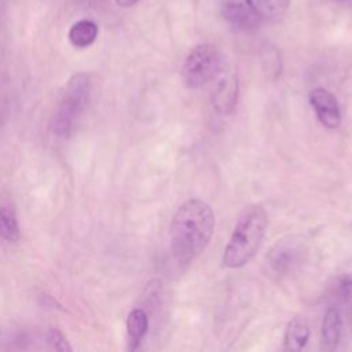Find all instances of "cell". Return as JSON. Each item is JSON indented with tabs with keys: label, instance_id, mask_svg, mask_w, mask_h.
Returning a JSON list of instances; mask_svg holds the SVG:
<instances>
[{
	"label": "cell",
	"instance_id": "cell-11",
	"mask_svg": "<svg viewBox=\"0 0 352 352\" xmlns=\"http://www.w3.org/2000/svg\"><path fill=\"white\" fill-rule=\"evenodd\" d=\"M148 329V319L143 309H133L129 312L126 319V333H128V349L135 351L139 348L143 337Z\"/></svg>",
	"mask_w": 352,
	"mask_h": 352
},
{
	"label": "cell",
	"instance_id": "cell-2",
	"mask_svg": "<svg viewBox=\"0 0 352 352\" xmlns=\"http://www.w3.org/2000/svg\"><path fill=\"white\" fill-rule=\"evenodd\" d=\"M268 226V216L261 205L248 206L236 220L230 241L224 249L223 264L227 268H241L257 253Z\"/></svg>",
	"mask_w": 352,
	"mask_h": 352
},
{
	"label": "cell",
	"instance_id": "cell-18",
	"mask_svg": "<svg viewBox=\"0 0 352 352\" xmlns=\"http://www.w3.org/2000/svg\"><path fill=\"white\" fill-rule=\"evenodd\" d=\"M334 1H337V3H348L349 0H334Z\"/></svg>",
	"mask_w": 352,
	"mask_h": 352
},
{
	"label": "cell",
	"instance_id": "cell-1",
	"mask_svg": "<svg viewBox=\"0 0 352 352\" xmlns=\"http://www.w3.org/2000/svg\"><path fill=\"white\" fill-rule=\"evenodd\" d=\"M214 230L212 208L197 198L183 202L172 219L170 249L179 264H190L209 245Z\"/></svg>",
	"mask_w": 352,
	"mask_h": 352
},
{
	"label": "cell",
	"instance_id": "cell-14",
	"mask_svg": "<svg viewBox=\"0 0 352 352\" xmlns=\"http://www.w3.org/2000/svg\"><path fill=\"white\" fill-rule=\"evenodd\" d=\"M0 236L14 242L19 236V228L15 216L7 208L0 206Z\"/></svg>",
	"mask_w": 352,
	"mask_h": 352
},
{
	"label": "cell",
	"instance_id": "cell-9",
	"mask_svg": "<svg viewBox=\"0 0 352 352\" xmlns=\"http://www.w3.org/2000/svg\"><path fill=\"white\" fill-rule=\"evenodd\" d=\"M342 330L341 314L337 308L330 307L322 320V344L323 349L334 351L340 342Z\"/></svg>",
	"mask_w": 352,
	"mask_h": 352
},
{
	"label": "cell",
	"instance_id": "cell-12",
	"mask_svg": "<svg viewBox=\"0 0 352 352\" xmlns=\"http://www.w3.org/2000/svg\"><path fill=\"white\" fill-rule=\"evenodd\" d=\"M98 25L88 19H81L76 22L69 30V40L74 47L85 48L91 45L98 37Z\"/></svg>",
	"mask_w": 352,
	"mask_h": 352
},
{
	"label": "cell",
	"instance_id": "cell-8",
	"mask_svg": "<svg viewBox=\"0 0 352 352\" xmlns=\"http://www.w3.org/2000/svg\"><path fill=\"white\" fill-rule=\"evenodd\" d=\"M302 246L296 242L279 241L268 254V263L271 268L279 274H289L302 261Z\"/></svg>",
	"mask_w": 352,
	"mask_h": 352
},
{
	"label": "cell",
	"instance_id": "cell-16",
	"mask_svg": "<svg viewBox=\"0 0 352 352\" xmlns=\"http://www.w3.org/2000/svg\"><path fill=\"white\" fill-rule=\"evenodd\" d=\"M48 342L56 349V351H66L70 349V346L67 345L65 337L55 329L48 331Z\"/></svg>",
	"mask_w": 352,
	"mask_h": 352
},
{
	"label": "cell",
	"instance_id": "cell-10",
	"mask_svg": "<svg viewBox=\"0 0 352 352\" xmlns=\"http://www.w3.org/2000/svg\"><path fill=\"white\" fill-rule=\"evenodd\" d=\"M309 340V326L305 318H293L285 331V349L286 351H301Z\"/></svg>",
	"mask_w": 352,
	"mask_h": 352
},
{
	"label": "cell",
	"instance_id": "cell-17",
	"mask_svg": "<svg viewBox=\"0 0 352 352\" xmlns=\"http://www.w3.org/2000/svg\"><path fill=\"white\" fill-rule=\"evenodd\" d=\"M139 1H140V0H116L117 6H120V7H122V8L132 7V6H135L136 3H139Z\"/></svg>",
	"mask_w": 352,
	"mask_h": 352
},
{
	"label": "cell",
	"instance_id": "cell-6",
	"mask_svg": "<svg viewBox=\"0 0 352 352\" xmlns=\"http://www.w3.org/2000/svg\"><path fill=\"white\" fill-rule=\"evenodd\" d=\"M309 103L323 126L329 129L340 126L341 111L338 102L331 92L324 88H315L309 92Z\"/></svg>",
	"mask_w": 352,
	"mask_h": 352
},
{
	"label": "cell",
	"instance_id": "cell-13",
	"mask_svg": "<svg viewBox=\"0 0 352 352\" xmlns=\"http://www.w3.org/2000/svg\"><path fill=\"white\" fill-rule=\"evenodd\" d=\"M253 8L264 18H276L286 12L290 0H250Z\"/></svg>",
	"mask_w": 352,
	"mask_h": 352
},
{
	"label": "cell",
	"instance_id": "cell-3",
	"mask_svg": "<svg viewBox=\"0 0 352 352\" xmlns=\"http://www.w3.org/2000/svg\"><path fill=\"white\" fill-rule=\"evenodd\" d=\"M89 98V77L74 74L65 87L63 95L54 116L52 126L58 136L67 138L78 121Z\"/></svg>",
	"mask_w": 352,
	"mask_h": 352
},
{
	"label": "cell",
	"instance_id": "cell-7",
	"mask_svg": "<svg viewBox=\"0 0 352 352\" xmlns=\"http://www.w3.org/2000/svg\"><path fill=\"white\" fill-rule=\"evenodd\" d=\"M223 69V67H221ZM217 82L212 91V104L220 114H230L234 111L238 98V78L234 73L221 70L217 73Z\"/></svg>",
	"mask_w": 352,
	"mask_h": 352
},
{
	"label": "cell",
	"instance_id": "cell-5",
	"mask_svg": "<svg viewBox=\"0 0 352 352\" xmlns=\"http://www.w3.org/2000/svg\"><path fill=\"white\" fill-rule=\"evenodd\" d=\"M219 4L224 19L239 30L254 29L263 21L250 0H219Z\"/></svg>",
	"mask_w": 352,
	"mask_h": 352
},
{
	"label": "cell",
	"instance_id": "cell-15",
	"mask_svg": "<svg viewBox=\"0 0 352 352\" xmlns=\"http://www.w3.org/2000/svg\"><path fill=\"white\" fill-rule=\"evenodd\" d=\"M334 294L342 302H352V271L338 275L334 283Z\"/></svg>",
	"mask_w": 352,
	"mask_h": 352
},
{
	"label": "cell",
	"instance_id": "cell-4",
	"mask_svg": "<svg viewBox=\"0 0 352 352\" xmlns=\"http://www.w3.org/2000/svg\"><path fill=\"white\" fill-rule=\"evenodd\" d=\"M221 67L219 50L212 44H199L187 55L182 67V77L187 88L197 89L212 81Z\"/></svg>",
	"mask_w": 352,
	"mask_h": 352
}]
</instances>
